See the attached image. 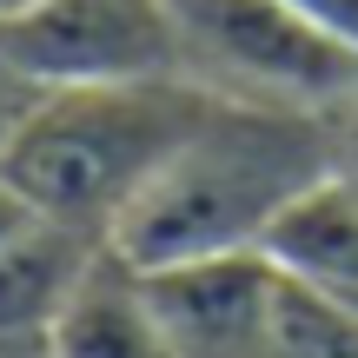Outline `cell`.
I'll return each instance as SVG.
<instances>
[{"mask_svg":"<svg viewBox=\"0 0 358 358\" xmlns=\"http://www.w3.org/2000/svg\"><path fill=\"white\" fill-rule=\"evenodd\" d=\"M259 252L272 259V272H285L312 299H325V306L358 319V166L352 159L299 192L272 219Z\"/></svg>","mask_w":358,"mask_h":358,"instance_id":"8992f818","label":"cell"},{"mask_svg":"<svg viewBox=\"0 0 358 358\" xmlns=\"http://www.w3.org/2000/svg\"><path fill=\"white\" fill-rule=\"evenodd\" d=\"M0 73H13V66H7V20H0Z\"/></svg>","mask_w":358,"mask_h":358,"instance_id":"5bb4252c","label":"cell"},{"mask_svg":"<svg viewBox=\"0 0 358 358\" xmlns=\"http://www.w3.org/2000/svg\"><path fill=\"white\" fill-rule=\"evenodd\" d=\"M27 7H40V0H0V20H20Z\"/></svg>","mask_w":358,"mask_h":358,"instance_id":"4fadbf2b","label":"cell"},{"mask_svg":"<svg viewBox=\"0 0 358 358\" xmlns=\"http://www.w3.org/2000/svg\"><path fill=\"white\" fill-rule=\"evenodd\" d=\"M219 93L192 80H120V87H40L34 113L20 120L0 179L34 213L66 219L80 232H113V219L192 133Z\"/></svg>","mask_w":358,"mask_h":358,"instance_id":"7a4b0ae2","label":"cell"},{"mask_svg":"<svg viewBox=\"0 0 358 358\" xmlns=\"http://www.w3.org/2000/svg\"><path fill=\"white\" fill-rule=\"evenodd\" d=\"M27 219H34V206H27V199H20V192H13V186H7V179H0V245H7V239H13V232H20V226H27Z\"/></svg>","mask_w":358,"mask_h":358,"instance_id":"8fae6325","label":"cell"},{"mask_svg":"<svg viewBox=\"0 0 358 358\" xmlns=\"http://www.w3.org/2000/svg\"><path fill=\"white\" fill-rule=\"evenodd\" d=\"M7 66L27 87L173 80L179 40L166 0H40L20 20H7Z\"/></svg>","mask_w":358,"mask_h":358,"instance_id":"277c9868","label":"cell"},{"mask_svg":"<svg viewBox=\"0 0 358 358\" xmlns=\"http://www.w3.org/2000/svg\"><path fill=\"white\" fill-rule=\"evenodd\" d=\"M332 166H345V140H338L332 113L219 100L206 127L113 219L106 252L127 259L133 272L259 252L272 219Z\"/></svg>","mask_w":358,"mask_h":358,"instance_id":"6da1fadb","label":"cell"},{"mask_svg":"<svg viewBox=\"0 0 358 358\" xmlns=\"http://www.w3.org/2000/svg\"><path fill=\"white\" fill-rule=\"evenodd\" d=\"M292 13H306L312 27H325L332 40H345V47L358 53V0H285Z\"/></svg>","mask_w":358,"mask_h":358,"instance_id":"30bf717a","label":"cell"},{"mask_svg":"<svg viewBox=\"0 0 358 358\" xmlns=\"http://www.w3.org/2000/svg\"><path fill=\"white\" fill-rule=\"evenodd\" d=\"M338 140H345V159L358 166V100H352V120H345V127H338Z\"/></svg>","mask_w":358,"mask_h":358,"instance_id":"7c38bea8","label":"cell"},{"mask_svg":"<svg viewBox=\"0 0 358 358\" xmlns=\"http://www.w3.org/2000/svg\"><path fill=\"white\" fill-rule=\"evenodd\" d=\"M166 319L179 358H272V292L279 272L266 252L199 259L173 272H140Z\"/></svg>","mask_w":358,"mask_h":358,"instance_id":"5b68a950","label":"cell"},{"mask_svg":"<svg viewBox=\"0 0 358 358\" xmlns=\"http://www.w3.org/2000/svg\"><path fill=\"white\" fill-rule=\"evenodd\" d=\"M179 73L239 106L345 113L358 100V53L292 13L285 0H166Z\"/></svg>","mask_w":358,"mask_h":358,"instance_id":"3957f363","label":"cell"},{"mask_svg":"<svg viewBox=\"0 0 358 358\" xmlns=\"http://www.w3.org/2000/svg\"><path fill=\"white\" fill-rule=\"evenodd\" d=\"M106 239L80 232L66 219L34 213L7 245H0V345L13 338H47V325L66 312V299L87 285V272L100 266Z\"/></svg>","mask_w":358,"mask_h":358,"instance_id":"52a82bcc","label":"cell"},{"mask_svg":"<svg viewBox=\"0 0 358 358\" xmlns=\"http://www.w3.org/2000/svg\"><path fill=\"white\" fill-rule=\"evenodd\" d=\"M272 266V259H266ZM272 358H358V319L279 272L272 292Z\"/></svg>","mask_w":358,"mask_h":358,"instance_id":"9c48e42d","label":"cell"},{"mask_svg":"<svg viewBox=\"0 0 358 358\" xmlns=\"http://www.w3.org/2000/svg\"><path fill=\"white\" fill-rule=\"evenodd\" d=\"M40 352L47 358H179L166 319H159L153 292H146V279L113 252H100L87 285L47 325Z\"/></svg>","mask_w":358,"mask_h":358,"instance_id":"ba28073f","label":"cell"}]
</instances>
